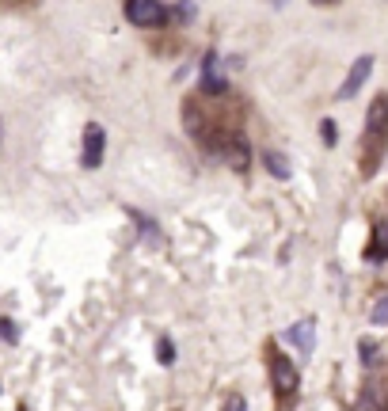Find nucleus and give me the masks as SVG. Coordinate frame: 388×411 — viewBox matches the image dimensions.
Returning a JSON list of instances; mask_svg holds the SVG:
<instances>
[{"instance_id": "obj_1", "label": "nucleus", "mask_w": 388, "mask_h": 411, "mask_svg": "<svg viewBox=\"0 0 388 411\" xmlns=\"http://www.w3.org/2000/svg\"><path fill=\"white\" fill-rule=\"evenodd\" d=\"M384 137H388V95H377L373 103H369V115H365V141H369V157H365V168H373V164H377Z\"/></svg>"}, {"instance_id": "obj_2", "label": "nucleus", "mask_w": 388, "mask_h": 411, "mask_svg": "<svg viewBox=\"0 0 388 411\" xmlns=\"http://www.w3.org/2000/svg\"><path fill=\"white\" fill-rule=\"evenodd\" d=\"M168 8L160 4V0H130L126 4V19L130 24H137V27H160V24H168Z\"/></svg>"}, {"instance_id": "obj_3", "label": "nucleus", "mask_w": 388, "mask_h": 411, "mask_svg": "<svg viewBox=\"0 0 388 411\" xmlns=\"http://www.w3.org/2000/svg\"><path fill=\"white\" fill-rule=\"evenodd\" d=\"M271 373H274V388H278V396H290L297 385H301V377H297V365L285 358V354H274L271 358Z\"/></svg>"}, {"instance_id": "obj_4", "label": "nucleus", "mask_w": 388, "mask_h": 411, "mask_svg": "<svg viewBox=\"0 0 388 411\" xmlns=\"http://www.w3.org/2000/svg\"><path fill=\"white\" fill-rule=\"evenodd\" d=\"M103 149H107V133L103 126H95V122H88V130H84V168H99L103 164Z\"/></svg>"}, {"instance_id": "obj_5", "label": "nucleus", "mask_w": 388, "mask_h": 411, "mask_svg": "<svg viewBox=\"0 0 388 411\" xmlns=\"http://www.w3.org/2000/svg\"><path fill=\"white\" fill-rule=\"evenodd\" d=\"M369 73H373V58H369V53H362V58L350 65L347 80H342V88H339V99H350V95H358V88H362L365 80H369Z\"/></svg>"}, {"instance_id": "obj_6", "label": "nucleus", "mask_w": 388, "mask_h": 411, "mask_svg": "<svg viewBox=\"0 0 388 411\" xmlns=\"http://www.w3.org/2000/svg\"><path fill=\"white\" fill-rule=\"evenodd\" d=\"M285 339L293 343L297 350H301V358H308V354L316 350V320L308 316V320H297V324L285 331Z\"/></svg>"}, {"instance_id": "obj_7", "label": "nucleus", "mask_w": 388, "mask_h": 411, "mask_svg": "<svg viewBox=\"0 0 388 411\" xmlns=\"http://www.w3.org/2000/svg\"><path fill=\"white\" fill-rule=\"evenodd\" d=\"M217 61H221V58H217L214 50H209L206 61H202V92H209V95H221V92L229 88V80H225L221 69H217Z\"/></svg>"}, {"instance_id": "obj_8", "label": "nucleus", "mask_w": 388, "mask_h": 411, "mask_svg": "<svg viewBox=\"0 0 388 411\" xmlns=\"http://www.w3.org/2000/svg\"><path fill=\"white\" fill-rule=\"evenodd\" d=\"M263 164H267V172L274 175V180H290V157L278 149H267L263 152Z\"/></svg>"}, {"instance_id": "obj_9", "label": "nucleus", "mask_w": 388, "mask_h": 411, "mask_svg": "<svg viewBox=\"0 0 388 411\" xmlns=\"http://www.w3.org/2000/svg\"><path fill=\"white\" fill-rule=\"evenodd\" d=\"M365 259H373V263L388 259V225H381V229H377V240H373V248L365 251Z\"/></svg>"}, {"instance_id": "obj_10", "label": "nucleus", "mask_w": 388, "mask_h": 411, "mask_svg": "<svg viewBox=\"0 0 388 411\" xmlns=\"http://www.w3.org/2000/svg\"><path fill=\"white\" fill-rule=\"evenodd\" d=\"M358 358H362V365H373L377 362V343L373 339H358Z\"/></svg>"}, {"instance_id": "obj_11", "label": "nucleus", "mask_w": 388, "mask_h": 411, "mask_svg": "<svg viewBox=\"0 0 388 411\" xmlns=\"http://www.w3.org/2000/svg\"><path fill=\"white\" fill-rule=\"evenodd\" d=\"M369 320H373L377 328H384V324H388V293H381V301L373 305V313H369Z\"/></svg>"}, {"instance_id": "obj_12", "label": "nucleus", "mask_w": 388, "mask_h": 411, "mask_svg": "<svg viewBox=\"0 0 388 411\" xmlns=\"http://www.w3.org/2000/svg\"><path fill=\"white\" fill-rule=\"evenodd\" d=\"M16 339H19V328H16V320L0 316V343H16Z\"/></svg>"}, {"instance_id": "obj_13", "label": "nucleus", "mask_w": 388, "mask_h": 411, "mask_svg": "<svg viewBox=\"0 0 388 411\" xmlns=\"http://www.w3.org/2000/svg\"><path fill=\"white\" fill-rule=\"evenodd\" d=\"M320 137H324V145H335V141H339V126L331 118H324V122H320Z\"/></svg>"}, {"instance_id": "obj_14", "label": "nucleus", "mask_w": 388, "mask_h": 411, "mask_svg": "<svg viewBox=\"0 0 388 411\" xmlns=\"http://www.w3.org/2000/svg\"><path fill=\"white\" fill-rule=\"evenodd\" d=\"M157 358H160V365H172V362H175V347H172V339H160V343H157Z\"/></svg>"}, {"instance_id": "obj_15", "label": "nucleus", "mask_w": 388, "mask_h": 411, "mask_svg": "<svg viewBox=\"0 0 388 411\" xmlns=\"http://www.w3.org/2000/svg\"><path fill=\"white\" fill-rule=\"evenodd\" d=\"M243 164H248V145H243V137L232 145V168H240L243 172Z\"/></svg>"}, {"instance_id": "obj_16", "label": "nucleus", "mask_w": 388, "mask_h": 411, "mask_svg": "<svg viewBox=\"0 0 388 411\" xmlns=\"http://www.w3.org/2000/svg\"><path fill=\"white\" fill-rule=\"evenodd\" d=\"M168 12H172L175 19H183V24H187V19H191V16H194V4H172V8H168Z\"/></svg>"}, {"instance_id": "obj_17", "label": "nucleus", "mask_w": 388, "mask_h": 411, "mask_svg": "<svg viewBox=\"0 0 388 411\" xmlns=\"http://www.w3.org/2000/svg\"><path fill=\"white\" fill-rule=\"evenodd\" d=\"M221 411H248V404H243V396L232 392V396L225 400V407H221Z\"/></svg>"}, {"instance_id": "obj_18", "label": "nucleus", "mask_w": 388, "mask_h": 411, "mask_svg": "<svg viewBox=\"0 0 388 411\" xmlns=\"http://www.w3.org/2000/svg\"><path fill=\"white\" fill-rule=\"evenodd\" d=\"M0 141H4V122H0Z\"/></svg>"}]
</instances>
